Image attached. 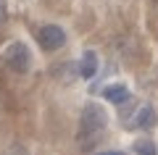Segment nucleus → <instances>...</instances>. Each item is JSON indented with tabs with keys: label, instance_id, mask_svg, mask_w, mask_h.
Instances as JSON below:
<instances>
[{
	"label": "nucleus",
	"instance_id": "f257e3e1",
	"mask_svg": "<svg viewBox=\"0 0 158 155\" xmlns=\"http://www.w3.org/2000/svg\"><path fill=\"white\" fill-rule=\"evenodd\" d=\"M108 126V113L103 111V105H95V103H87L82 108V116H79V145H90L106 132Z\"/></svg>",
	"mask_w": 158,
	"mask_h": 155
},
{
	"label": "nucleus",
	"instance_id": "f03ea898",
	"mask_svg": "<svg viewBox=\"0 0 158 155\" xmlns=\"http://www.w3.org/2000/svg\"><path fill=\"white\" fill-rule=\"evenodd\" d=\"M3 61H6L13 71H27L29 63H32V55H29V47L24 42H11L3 50Z\"/></svg>",
	"mask_w": 158,
	"mask_h": 155
},
{
	"label": "nucleus",
	"instance_id": "7ed1b4c3",
	"mask_svg": "<svg viewBox=\"0 0 158 155\" xmlns=\"http://www.w3.org/2000/svg\"><path fill=\"white\" fill-rule=\"evenodd\" d=\"M37 39H40V45H42L45 50H58V47L66 45V34H63V29L56 27V24H45V27H40Z\"/></svg>",
	"mask_w": 158,
	"mask_h": 155
},
{
	"label": "nucleus",
	"instance_id": "20e7f679",
	"mask_svg": "<svg viewBox=\"0 0 158 155\" xmlns=\"http://www.w3.org/2000/svg\"><path fill=\"white\" fill-rule=\"evenodd\" d=\"M158 124V116H156V108L153 105H142L137 111V116L132 118V126L129 129H153Z\"/></svg>",
	"mask_w": 158,
	"mask_h": 155
},
{
	"label": "nucleus",
	"instance_id": "39448f33",
	"mask_svg": "<svg viewBox=\"0 0 158 155\" xmlns=\"http://www.w3.org/2000/svg\"><path fill=\"white\" fill-rule=\"evenodd\" d=\"M103 97L111 100V103H118V105H124L127 100H129V89L124 84H111V87L103 89Z\"/></svg>",
	"mask_w": 158,
	"mask_h": 155
},
{
	"label": "nucleus",
	"instance_id": "423d86ee",
	"mask_svg": "<svg viewBox=\"0 0 158 155\" xmlns=\"http://www.w3.org/2000/svg\"><path fill=\"white\" fill-rule=\"evenodd\" d=\"M95 71H98V55L92 50H87L82 55V63H79V76L90 79V76H95Z\"/></svg>",
	"mask_w": 158,
	"mask_h": 155
},
{
	"label": "nucleus",
	"instance_id": "0eeeda50",
	"mask_svg": "<svg viewBox=\"0 0 158 155\" xmlns=\"http://www.w3.org/2000/svg\"><path fill=\"white\" fill-rule=\"evenodd\" d=\"M135 153L137 155H158V150H156V142H150V139H137Z\"/></svg>",
	"mask_w": 158,
	"mask_h": 155
},
{
	"label": "nucleus",
	"instance_id": "6e6552de",
	"mask_svg": "<svg viewBox=\"0 0 158 155\" xmlns=\"http://www.w3.org/2000/svg\"><path fill=\"white\" fill-rule=\"evenodd\" d=\"M3 155H29V150L24 147V145H11V147H6Z\"/></svg>",
	"mask_w": 158,
	"mask_h": 155
},
{
	"label": "nucleus",
	"instance_id": "1a4fd4ad",
	"mask_svg": "<svg viewBox=\"0 0 158 155\" xmlns=\"http://www.w3.org/2000/svg\"><path fill=\"white\" fill-rule=\"evenodd\" d=\"M98 155H124V153H118V150H103V153H98Z\"/></svg>",
	"mask_w": 158,
	"mask_h": 155
}]
</instances>
